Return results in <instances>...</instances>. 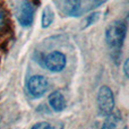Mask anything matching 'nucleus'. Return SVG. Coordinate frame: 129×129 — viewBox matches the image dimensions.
<instances>
[{
  "instance_id": "nucleus-12",
  "label": "nucleus",
  "mask_w": 129,
  "mask_h": 129,
  "mask_svg": "<svg viewBox=\"0 0 129 129\" xmlns=\"http://www.w3.org/2000/svg\"><path fill=\"white\" fill-rule=\"evenodd\" d=\"M5 25V14L2 11V9H0V29L4 27Z\"/></svg>"
},
{
  "instance_id": "nucleus-10",
  "label": "nucleus",
  "mask_w": 129,
  "mask_h": 129,
  "mask_svg": "<svg viewBox=\"0 0 129 129\" xmlns=\"http://www.w3.org/2000/svg\"><path fill=\"white\" fill-rule=\"evenodd\" d=\"M99 17H100V13H93V14H91V15L86 16L85 19L83 20V28H86V27L93 25L94 23H96Z\"/></svg>"
},
{
  "instance_id": "nucleus-5",
  "label": "nucleus",
  "mask_w": 129,
  "mask_h": 129,
  "mask_svg": "<svg viewBox=\"0 0 129 129\" xmlns=\"http://www.w3.org/2000/svg\"><path fill=\"white\" fill-rule=\"evenodd\" d=\"M34 8L33 4L29 0H24L19 8V15H18V22L22 26H29L34 18Z\"/></svg>"
},
{
  "instance_id": "nucleus-11",
  "label": "nucleus",
  "mask_w": 129,
  "mask_h": 129,
  "mask_svg": "<svg viewBox=\"0 0 129 129\" xmlns=\"http://www.w3.org/2000/svg\"><path fill=\"white\" fill-rule=\"evenodd\" d=\"M33 129H48V128H52V126L50 125L49 122H39L36 123V125H34L33 127H32Z\"/></svg>"
},
{
  "instance_id": "nucleus-9",
  "label": "nucleus",
  "mask_w": 129,
  "mask_h": 129,
  "mask_svg": "<svg viewBox=\"0 0 129 129\" xmlns=\"http://www.w3.org/2000/svg\"><path fill=\"white\" fill-rule=\"evenodd\" d=\"M108 118L107 120L104 121V123H103L102 127L104 129H108V128H116L117 127V123L120 121V116H119L118 112H116V113H113V111L111 112L110 114H108Z\"/></svg>"
},
{
  "instance_id": "nucleus-6",
  "label": "nucleus",
  "mask_w": 129,
  "mask_h": 129,
  "mask_svg": "<svg viewBox=\"0 0 129 129\" xmlns=\"http://www.w3.org/2000/svg\"><path fill=\"white\" fill-rule=\"evenodd\" d=\"M49 104L56 112H61L66 108V100L60 91H54L49 95Z\"/></svg>"
},
{
  "instance_id": "nucleus-4",
  "label": "nucleus",
  "mask_w": 129,
  "mask_h": 129,
  "mask_svg": "<svg viewBox=\"0 0 129 129\" xmlns=\"http://www.w3.org/2000/svg\"><path fill=\"white\" fill-rule=\"evenodd\" d=\"M67 63L66 56L60 51H52L44 58V66L52 73H60Z\"/></svg>"
},
{
  "instance_id": "nucleus-2",
  "label": "nucleus",
  "mask_w": 129,
  "mask_h": 129,
  "mask_svg": "<svg viewBox=\"0 0 129 129\" xmlns=\"http://www.w3.org/2000/svg\"><path fill=\"white\" fill-rule=\"evenodd\" d=\"M98 112L101 117H107L113 111L114 98L112 91L108 86H101L98 92Z\"/></svg>"
},
{
  "instance_id": "nucleus-1",
  "label": "nucleus",
  "mask_w": 129,
  "mask_h": 129,
  "mask_svg": "<svg viewBox=\"0 0 129 129\" xmlns=\"http://www.w3.org/2000/svg\"><path fill=\"white\" fill-rule=\"evenodd\" d=\"M127 33V25L122 20H114L105 28V42L112 49L119 50L122 47Z\"/></svg>"
},
{
  "instance_id": "nucleus-3",
  "label": "nucleus",
  "mask_w": 129,
  "mask_h": 129,
  "mask_svg": "<svg viewBox=\"0 0 129 129\" xmlns=\"http://www.w3.org/2000/svg\"><path fill=\"white\" fill-rule=\"evenodd\" d=\"M49 83L44 76H32L27 82V91L33 98H41L48 92Z\"/></svg>"
},
{
  "instance_id": "nucleus-7",
  "label": "nucleus",
  "mask_w": 129,
  "mask_h": 129,
  "mask_svg": "<svg viewBox=\"0 0 129 129\" xmlns=\"http://www.w3.org/2000/svg\"><path fill=\"white\" fill-rule=\"evenodd\" d=\"M80 0H62L61 9L62 13L69 16H75L80 9Z\"/></svg>"
},
{
  "instance_id": "nucleus-8",
  "label": "nucleus",
  "mask_w": 129,
  "mask_h": 129,
  "mask_svg": "<svg viewBox=\"0 0 129 129\" xmlns=\"http://www.w3.org/2000/svg\"><path fill=\"white\" fill-rule=\"evenodd\" d=\"M54 19V13L52 10V8L50 6H47L44 9H43L42 13V19H41V24H42L43 28H47L50 25L52 24Z\"/></svg>"
},
{
  "instance_id": "nucleus-13",
  "label": "nucleus",
  "mask_w": 129,
  "mask_h": 129,
  "mask_svg": "<svg viewBox=\"0 0 129 129\" xmlns=\"http://www.w3.org/2000/svg\"><path fill=\"white\" fill-rule=\"evenodd\" d=\"M128 63H129V61L128 60H126L125 61V64H123V73H125V76L126 77H128Z\"/></svg>"
}]
</instances>
